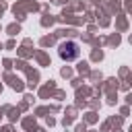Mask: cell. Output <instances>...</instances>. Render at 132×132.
Here are the masks:
<instances>
[{
	"instance_id": "1",
	"label": "cell",
	"mask_w": 132,
	"mask_h": 132,
	"mask_svg": "<svg viewBox=\"0 0 132 132\" xmlns=\"http://www.w3.org/2000/svg\"><path fill=\"white\" fill-rule=\"evenodd\" d=\"M58 54H60L62 60L72 62V60H76V58L80 56V47H78L76 41H62V43L58 45Z\"/></svg>"
}]
</instances>
